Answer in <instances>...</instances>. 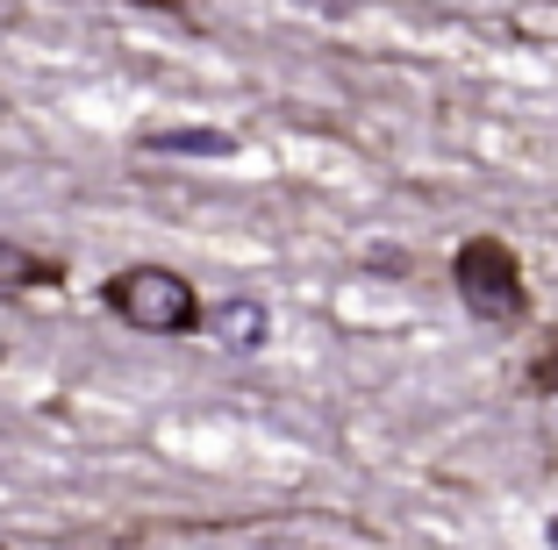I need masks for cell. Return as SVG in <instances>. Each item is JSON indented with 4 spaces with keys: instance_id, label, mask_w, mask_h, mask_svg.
<instances>
[{
    "instance_id": "obj_1",
    "label": "cell",
    "mask_w": 558,
    "mask_h": 550,
    "mask_svg": "<svg viewBox=\"0 0 558 550\" xmlns=\"http://www.w3.org/2000/svg\"><path fill=\"white\" fill-rule=\"evenodd\" d=\"M108 308L130 329H144V337H186V329H201V301L172 265H122L108 279Z\"/></svg>"
},
{
    "instance_id": "obj_2",
    "label": "cell",
    "mask_w": 558,
    "mask_h": 550,
    "mask_svg": "<svg viewBox=\"0 0 558 550\" xmlns=\"http://www.w3.org/2000/svg\"><path fill=\"white\" fill-rule=\"evenodd\" d=\"M451 279H459V301L480 315V322H515V315L530 308L523 272H515V250L501 236H473L459 258H451Z\"/></svg>"
},
{
    "instance_id": "obj_3",
    "label": "cell",
    "mask_w": 558,
    "mask_h": 550,
    "mask_svg": "<svg viewBox=\"0 0 558 550\" xmlns=\"http://www.w3.org/2000/svg\"><path fill=\"white\" fill-rule=\"evenodd\" d=\"M201 329H215L222 351H258L265 343V308L258 301H222V308H201Z\"/></svg>"
},
{
    "instance_id": "obj_4",
    "label": "cell",
    "mask_w": 558,
    "mask_h": 550,
    "mask_svg": "<svg viewBox=\"0 0 558 550\" xmlns=\"http://www.w3.org/2000/svg\"><path fill=\"white\" fill-rule=\"evenodd\" d=\"M50 279H58L50 258H36V250H22V243L0 236V301H8V293H29V286H50Z\"/></svg>"
},
{
    "instance_id": "obj_5",
    "label": "cell",
    "mask_w": 558,
    "mask_h": 550,
    "mask_svg": "<svg viewBox=\"0 0 558 550\" xmlns=\"http://www.w3.org/2000/svg\"><path fill=\"white\" fill-rule=\"evenodd\" d=\"M144 150H201V158H222L230 136L222 130H158V136H144Z\"/></svg>"
},
{
    "instance_id": "obj_6",
    "label": "cell",
    "mask_w": 558,
    "mask_h": 550,
    "mask_svg": "<svg viewBox=\"0 0 558 550\" xmlns=\"http://www.w3.org/2000/svg\"><path fill=\"white\" fill-rule=\"evenodd\" d=\"M544 379H551V387H558V365H551V372H544Z\"/></svg>"
},
{
    "instance_id": "obj_7",
    "label": "cell",
    "mask_w": 558,
    "mask_h": 550,
    "mask_svg": "<svg viewBox=\"0 0 558 550\" xmlns=\"http://www.w3.org/2000/svg\"><path fill=\"white\" fill-rule=\"evenodd\" d=\"M551 543H558V522H551Z\"/></svg>"
}]
</instances>
